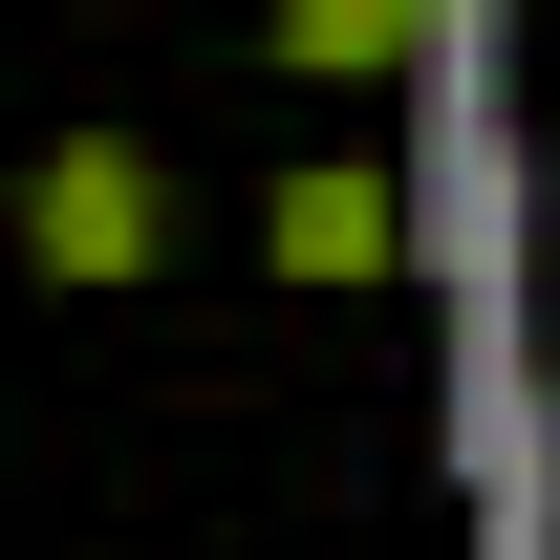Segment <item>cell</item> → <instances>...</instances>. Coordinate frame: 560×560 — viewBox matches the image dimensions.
Returning a JSON list of instances; mask_svg holds the SVG:
<instances>
[{
  "instance_id": "6da1fadb",
  "label": "cell",
  "mask_w": 560,
  "mask_h": 560,
  "mask_svg": "<svg viewBox=\"0 0 560 560\" xmlns=\"http://www.w3.org/2000/svg\"><path fill=\"white\" fill-rule=\"evenodd\" d=\"M22 259L44 280H151L173 259V173H151L130 130H66L44 173H22Z\"/></svg>"
},
{
  "instance_id": "7a4b0ae2",
  "label": "cell",
  "mask_w": 560,
  "mask_h": 560,
  "mask_svg": "<svg viewBox=\"0 0 560 560\" xmlns=\"http://www.w3.org/2000/svg\"><path fill=\"white\" fill-rule=\"evenodd\" d=\"M259 237H280V280H366L410 215H388V173H280V215H259Z\"/></svg>"
},
{
  "instance_id": "3957f363",
  "label": "cell",
  "mask_w": 560,
  "mask_h": 560,
  "mask_svg": "<svg viewBox=\"0 0 560 560\" xmlns=\"http://www.w3.org/2000/svg\"><path fill=\"white\" fill-rule=\"evenodd\" d=\"M259 44H280V66H346V86H388V66L431 44V0H259Z\"/></svg>"
}]
</instances>
